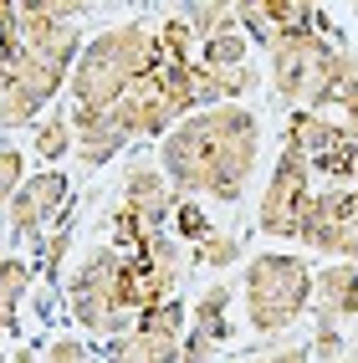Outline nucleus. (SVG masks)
<instances>
[{
	"label": "nucleus",
	"instance_id": "1",
	"mask_svg": "<svg viewBox=\"0 0 358 363\" xmlns=\"http://www.w3.org/2000/svg\"><path fill=\"white\" fill-rule=\"evenodd\" d=\"M261 164V118L241 103L200 108L159 138V169L179 200H241Z\"/></svg>",
	"mask_w": 358,
	"mask_h": 363
},
{
	"label": "nucleus",
	"instance_id": "2",
	"mask_svg": "<svg viewBox=\"0 0 358 363\" xmlns=\"http://www.w3.org/2000/svg\"><path fill=\"white\" fill-rule=\"evenodd\" d=\"M149 67H154V26L118 21L82 46V57L67 77L72 108H118L149 77Z\"/></svg>",
	"mask_w": 358,
	"mask_h": 363
},
{
	"label": "nucleus",
	"instance_id": "3",
	"mask_svg": "<svg viewBox=\"0 0 358 363\" xmlns=\"http://www.w3.org/2000/svg\"><path fill=\"white\" fill-rule=\"evenodd\" d=\"M267 67H272V92L292 108L307 113H328L338 87L358 77V52L328 41L323 31H302V36H281L267 46Z\"/></svg>",
	"mask_w": 358,
	"mask_h": 363
},
{
	"label": "nucleus",
	"instance_id": "4",
	"mask_svg": "<svg viewBox=\"0 0 358 363\" xmlns=\"http://www.w3.org/2000/svg\"><path fill=\"white\" fill-rule=\"evenodd\" d=\"M67 312L72 323L92 337H123L138 323L133 307V256L118 246H92L77 266L67 272Z\"/></svg>",
	"mask_w": 358,
	"mask_h": 363
},
{
	"label": "nucleus",
	"instance_id": "5",
	"mask_svg": "<svg viewBox=\"0 0 358 363\" xmlns=\"http://www.w3.org/2000/svg\"><path fill=\"white\" fill-rule=\"evenodd\" d=\"M241 297H246V323L261 337H276L292 323L307 318L313 302V266L292 251H261L246 261L241 277Z\"/></svg>",
	"mask_w": 358,
	"mask_h": 363
},
{
	"label": "nucleus",
	"instance_id": "6",
	"mask_svg": "<svg viewBox=\"0 0 358 363\" xmlns=\"http://www.w3.org/2000/svg\"><path fill=\"white\" fill-rule=\"evenodd\" d=\"M313 164H307L297 149H281L272 164V179L261 189V205H256V225L261 235H281V240H297L302 220L313 210Z\"/></svg>",
	"mask_w": 358,
	"mask_h": 363
},
{
	"label": "nucleus",
	"instance_id": "7",
	"mask_svg": "<svg viewBox=\"0 0 358 363\" xmlns=\"http://www.w3.org/2000/svg\"><path fill=\"white\" fill-rule=\"evenodd\" d=\"M92 6H82V0H57V6H16V31L21 41H26V52L41 57L46 67H57L72 77V67H77L82 57V31L77 21L87 16Z\"/></svg>",
	"mask_w": 358,
	"mask_h": 363
},
{
	"label": "nucleus",
	"instance_id": "8",
	"mask_svg": "<svg viewBox=\"0 0 358 363\" xmlns=\"http://www.w3.org/2000/svg\"><path fill=\"white\" fill-rule=\"evenodd\" d=\"M297 240L328 261L358 266V189H318Z\"/></svg>",
	"mask_w": 358,
	"mask_h": 363
},
{
	"label": "nucleus",
	"instance_id": "9",
	"mask_svg": "<svg viewBox=\"0 0 358 363\" xmlns=\"http://www.w3.org/2000/svg\"><path fill=\"white\" fill-rule=\"evenodd\" d=\"M72 205V184L62 169H41V174H26V184L11 195L6 205V220H11V235H41L46 225L57 220V215H67Z\"/></svg>",
	"mask_w": 358,
	"mask_h": 363
},
{
	"label": "nucleus",
	"instance_id": "10",
	"mask_svg": "<svg viewBox=\"0 0 358 363\" xmlns=\"http://www.w3.org/2000/svg\"><path fill=\"white\" fill-rule=\"evenodd\" d=\"M230 281H210L200 302L189 307V328L179 337V363H215L220 358V348L230 343Z\"/></svg>",
	"mask_w": 358,
	"mask_h": 363
},
{
	"label": "nucleus",
	"instance_id": "11",
	"mask_svg": "<svg viewBox=\"0 0 358 363\" xmlns=\"http://www.w3.org/2000/svg\"><path fill=\"white\" fill-rule=\"evenodd\" d=\"M174 205H179V195L169 189V179H164L159 159L154 164L149 159H128V169H123V210L133 215V220L149 235H159L174 220Z\"/></svg>",
	"mask_w": 358,
	"mask_h": 363
},
{
	"label": "nucleus",
	"instance_id": "12",
	"mask_svg": "<svg viewBox=\"0 0 358 363\" xmlns=\"http://www.w3.org/2000/svg\"><path fill=\"white\" fill-rule=\"evenodd\" d=\"M318 6L307 0H241L235 6V26H241L246 41L272 46L281 36H302V31H318Z\"/></svg>",
	"mask_w": 358,
	"mask_h": 363
},
{
	"label": "nucleus",
	"instance_id": "13",
	"mask_svg": "<svg viewBox=\"0 0 358 363\" xmlns=\"http://www.w3.org/2000/svg\"><path fill=\"white\" fill-rule=\"evenodd\" d=\"M313 328H343L358 323V266L332 261L323 272H313V302H307Z\"/></svg>",
	"mask_w": 358,
	"mask_h": 363
},
{
	"label": "nucleus",
	"instance_id": "14",
	"mask_svg": "<svg viewBox=\"0 0 358 363\" xmlns=\"http://www.w3.org/2000/svg\"><path fill=\"white\" fill-rule=\"evenodd\" d=\"M72 133H77V149H72V154H77L87 169L108 164L113 154H123L133 143L113 108H72Z\"/></svg>",
	"mask_w": 358,
	"mask_h": 363
},
{
	"label": "nucleus",
	"instance_id": "15",
	"mask_svg": "<svg viewBox=\"0 0 358 363\" xmlns=\"http://www.w3.org/2000/svg\"><path fill=\"white\" fill-rule=\"evenodd\" d=\"M261 87V72L246 67H235V72H215V67H200L195 62V113L200 108H225V103H241L246 92Z\"/></svg>",
	"mask_w": 358,
	"mask_h": 363
},
{
	"label": "nucleus",
	"instance_id": "16",
	"mask_svg": "<svg viewBox=\"0 0 358 363\" xmlns=\"http://www.w3.org/2000/svg\"><path fill=\"white\" fill-rule=\"evenodd\" d=\"M108 363H179V337H159V333H123L108 343Z\"/></svg>",
	"mask_w": 358,
	"mask_h": 363
},
{
	"label": "nucleus",
	"instance_id": "17",
	"mask_svg": "<svg viewBox=\"0 0 358 363\" xmlns=\"http://www.w3.org/2000/svg\"><path fill=\"white\" fill-rule=\"evenodd\" d=\"M36 113H41V103H36L31 92L16 82V67H11L6 57H0V133H11V128H26Z\"/></svg>",
	"mask_w": 358,
	"mask_h": 363
},
{
	"label": "nucleus",
	"instance_id": "18",
	"mask_svg": "<svg viewBox=\"0 0 358 363\" xmlns=\"http://www.w3.org/2000/svg\"><path fill=\"white\" fill-rule=\"evenodd\" d=\"M72 149H77V133H72V113H46L41 123L31 128V154L46 159V164H62Z\"/></svg>",
	"mask_w": 358,
	"mask_h": 363
},
{
	"label": "nucleus",
	"instance_id": "19",
	"mask_svg": "<svg viewBox=\"0 0 358 363\" xmlns=\"http://www.w3.org/2000/svg\"><path fill=\"white\" fill-rule=\"evenodd\" d=\"M179 16H184L189 36H195L200 46H205V41H215V36H225V31H241V26H235V6H220V0H200V6H184Z\"/></svg>",
	"mask_w": 358,
	"mask_h": 363
},
{
	"label": "nucleus",
	"instance_id": "20",
	"mask_svg": "<svg viewBox=\"0 0 358 363\" xmlns=\"http://www.w3.org/2000/svg\"><path fill=\"white\" fill-rule=\"evenodd\" d=\"M16 82H21V87H26L31 98L46 108V103H52L57 92L67 87V72L46 67V62H41V57H31V52H21V57H16Z\"/></svg>",
	"mask_w": 358,
	"mask_h": 363
},
{
	"label": "nucleus",
	"instance_id": "21",
	"mask_svg": "<svg viewBox=\"0 0 358 363\" xmlns=\"http://www.w3.org/2000/svg\"><path fill=\"white\" fill-rule=\"evenodd\" d=\"M246 256V235H235V230H215L205 235L195 251H189V266H205V272H225V266H235Z\"/></svg>",
	"mask_w": 358,
	"mask_h": 363
},
{
	"label": "nucleus",
	"instance_id": "22",
	"mask_svg": "<svg viewBox=\"0 0 358 363\" xmlns=\"http://www.w3.org/2000/svg\"><path fill=\"white\" fill-rule=\"evenodd\" d=\"M133 256H143V261H149L159 277H169L174 286H179V277L189 272V256H184V246H179V240H174L169 230L149 235V240H143V251H133Z\"/></svg>",
	"mask_w": 358,
	"mask_h": 363
},
{
	"label": "nucleus",
	"instance_id": "23",
	"mask_svg": "<svg viewBox=\"0 0 358 363\" xmlns=\"http://www.w3.org/2000/svg\"><path fill=\"white\" fill-rule=\"evenodd\" d=\"M189 46H195V36H189L184 16L169 11V16H164V26L154 31V57L159 62H195V57H189Z\"/></svg>",
	"mask_w": 358,
	"mask_h": 363
},
{
	"label": "nucleus",
	"instance_id": "24",
	"mask_svg": "<svg viewBox=\"0 0 358 363\" xmlns=\"http://www.w3.org/2000/svg\"><path fill=\"white\" fill-rule=\"evenodd\" d=\"M246 52H251V41L241 31H225V36H215L200 46V67H215V72H235V67H246Z\"/></svg>",
	"mask_w": 358,
	"mask_h": 363
},
{
	"label": "nucleus",
	"instance_id": "25",
	"mask_svg": "<svg viewBox=\"0 0 358 363\" xmlns=\"http://www.w3.org/2000/svg\"><path fill=\"white\" fill-rule=\"evenodd\" d=\"M133 328L159 333V337H184V328H189V307H184L179 297H169V302H159V307H149V312H138Z\"/></svg>",
	"mask_w": 358,
	"mask_h": 363
},
{
	"label": "nucleus",
	"instance_id": "26",
	"mask_svg": "<svg viewBox=\"0 0 358 363\" xmlns=\"http://www.w3.org/2000/svg\"><path fill=\"white\" fill-rule=\"evenodd\" d=\"M205 235H215L205 205H200V200H179V205H174V240H179V246H184V240H189V246H200Z\"/></svg>",
	"mask_w": 358,
	"mask_h": 363
},
{
	"label": "nucleus",
	"instance_id": "27",
	"mask_svg": "<svg viewBox=\"0 0 358 363\" xmlns=\"http://www.w3.org/2000/svg\"><path fill=\"white\" fill-rule=\"evenodd\" d=\"M31 292V261L21 256H6L0 261V302L6 307H21V297Z\"/></svg>",
	"mask_w": 358,
	"mask_h": 363
},
{
	"label": "nucleus",
	"instance_id": "28",
	"mask_svg": "<svg viewBox=\"0 0 358 363\" xmlns=\"http://www.w3.org/2000/svg\"><path fill=\"white\" fill-rule=\"evenodd\" d=\"M26 184V154L11 149V143H0V210L11 205V195Z\"/></svg>",
	"mask_w": 358,
	"mask_h": 363
},
{
	"label": "nucleus",
	"instance_id": "29",
	"mask_svg": "<svg viewBox=\"0 0 358 363\" xmlns=\"http://www.w3.org/2000/svg\"><path fill=\"white\" fill-rule=\"evenodd\" d=\"M307 358L338 363V358H343V328H313V343H307Z\"/></svg>",
	"mask_w": 358,
	"mask_h": 363
},
{
	"label": "nucleus",
	"instance_id": "30",
	"mask_svg": "<svg viewBox=\"0 0 358 363\" xmlns=\"http://www.w3.org/2000/svg\"><path fill=\"white\" fill-rule=\"evenodd\" d=\"M87 343L82 337H52V343L41 348V363H87Z\"/></svg>",
	"mask_w": 358,
	"mask_h": 363
},
{
	"label": "nucleus",
	"instance_id": "31",
	"mask_svg": "<svg viewBox=\"0 0 358 363\" xmlns=\"http://www.w3.org/2000/svg\"><path fill=\"white\" fill-rule=\"evenodd\" d=\"M241 363H313V358H307V348H297V343H272V348L241 353Z\"/></svg>",
	"mask_w": 358,
	"mask_h": 363
},
{
	"label": "nucleus",
	"instance_id": "32",
	"mask_svg": "<svg viewBox=\"0 0 358 363\" xmlns=\"http://www.w3.org/2000/svg\"><path fill=\"white\" fill-rule=\"evenodd\" d=\"M67 246H72V235H67V225H62L57 235H46V240H41V266H46V272H57V261L67 256Z\"/></svg>",
	"mask_w": 358,
	"mask_h": 363
},
{
	"label": "nucleus",
	"instance_id": "33",
	"mask_svg": "<svg viewBox=\"0 0 358 363\" xmlns=\"http://www.w3.org/2000/svg\"><path fill=\"white\" fill-rule=\"evenodd\" d=\"M0 333H16V307L0 302Z\"/></svg>",
	"mask_w": 358,
	"mask_h": 363
},
{
	"label": "nucleus",
	"instance_id": "34",
	"mask_svg": "<svg viewBox=\"0 0 358 363\" xmlns=\"http://www.w3.org/2000/svg\"><path fill=\"white\" fill-rule=\"evenodd\" d=\"M87 363H108V358H87Z\"/></svg>",
	"mask_w": 358,
	"mask_h": 363
},
{
	"label": "nucleus",
	"instance_id": "35",
	"mask_svg": "<svg viewBox=\"0 0 358 363\" xmlns=\"http://www.w3.org/2000/svg\"><path fill=\"white\" fill-rule=\"evenodd\" d=\"M353 343H358V323H353Z\"/></svg>",
	"mask_w": 358,
	"mask_h": 363
},
{
	"label": "nucleus",
	"instance_id": "36",
	"mask_svg": "<svg viewBox=\"0 0 358 363\" xmlns=\"http://www.w3.org/2000/svg\"><path fill=\"white\" fill-rule=\"evenodd\" d=\"M0 363H6V353H0Z\"/></svg>",
	"mask_w": 358,
	"mask_h": 363
}]
</instances>
